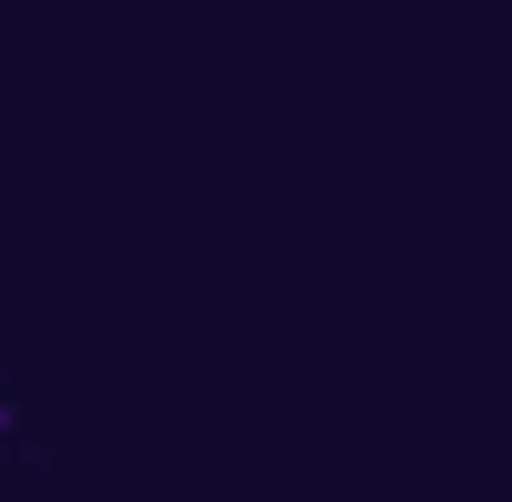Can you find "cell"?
Here are the masks:
<instances>
[{"mask_svg": "<svg viewBox=\"0 0 512 502\" xmlns=\"http://www.w3.org/2000/svg\"><path fill=\"white\" fill-rule=\"evenodd\" d=\"M0 453H20V463H30V443H20V414H10V394H0Z\"/></svg>", "mask_w": 512, "mask_h": 502, "instance_id": "1", "label": "cell"}]
</instances>
